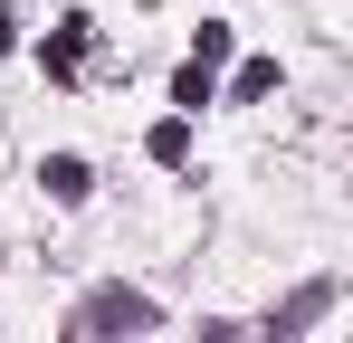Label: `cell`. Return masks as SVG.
Masks as SVG:
<instances>
[{"instance_id": "obj_1", "label": "cell", "mask_w": 353, "mask_h": 343, "mask_svg": "<svg viewBox=\"0 0 353 343\" xmlns=\"http://www.w3.org/2000/svg\"><path fill=\"white\" fill-rule=\"evenodd\" d=\"M134 334H153V295H134V286H96L67 315V343H134Z\"/></svg>"}, {"instance_id": "obj_2", "label": "cell", "mask_w": 353, "mask_h": 343, "mask_svg": "<svg viewBox=\"0 0 353 343\" xmlns=\"http://www.w3.org/2000/svg\"><path fill=\"white\" fill-rule=\"evenodd\" d=\"M143 153H153V163H191V114H163Z\"/></svg>"}, {"instance_id": "obj_3", "label": "cell", "mask_w": 353, "mask_h": 343, "mask_svg": "<svg viewBox=\"0 0 353 343\" xmlns=\"http://www.w3.org/2000/svg\"><path fill=\"white\" fill-rule=\"evenodd\" d=\"M39 181H48V200H86V163H77V153H48Z\"/></svg>"}, {"instance_id": "obj_4", "label": "cell", "mask_w": 353, "mask_h": 343, "mask_svg": "<svg viewBox=\"0 0 353 343\" xmlns=\"http://www.w3.org/2000/svg\"><path fill=\"white\" fill-rule=\"evenodd\" d=\"M230 96H239V105H258V96H277V57H248V67L230 76Z\"/></svg>"}, {"instance_id": "obj_5", "label": "cell", "mask_w": 353, "mask_h": 343, "mask_svg": "<svg viewBox=\"0 0 353 343\" xmlns=\"http://www.w3.org/2000/svg\"><path fill=\"white\" fill-rule=\"evenodd\" d=\"M172 105H181V114H201V105H210V67H191V57H181V76H172Z\"/></svg>"}]
</instances>
